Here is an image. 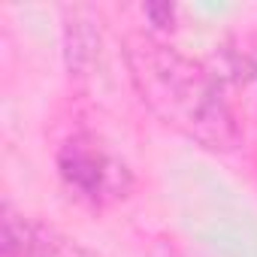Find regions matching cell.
<instances>
[{
  "mask_svg": "<svg viewBox=\"0 0 257 257\" xmlns=\"http://www.w3.org/2000/svg\"><path fill=\"white\" fill-rule=\"evenodd\" d=\"M124 61L137 94L164 124L212 152H230L239 146V118L221 79L209 67L152 34L127 37Z\"/></svg>",
  "mask_w": 257,
  "mask_h": 257,
  "instance_id": "cell-1",
  "label": "cell"
},
{
  "mask_svg": "<svg viewBox=\"0 0 257 257\" xmlns=\"http://www.w3.org/2000/svg\"><path fill=\"white\" fill-rule=\"evenodd\" d=\"M61 179L91 206H109L127 197L134 176L121 158H115L94 137H73L58 152Z\"/></svg>",
  "mask_w": 257,
  "mask_h": 257,
  "instance_id": "cell-2",
  "label": "cell"
},
{
  "mask_svg": "<svg viewBox=\"0 0 257 257\" xmlns=\"http://www.w3.org/2000/svg\"><path fill=\"white\" fill-rule=\"evenodd\" d=\"M0 257H97L82 248L76 239L19 215L10 203L4 206V236H0Z\"/></svg>",
  "mask_w": 257,
  "mask_h": 257,
  "instance_id": "cell-3",
  "label": "cell"
}]
</instances>
